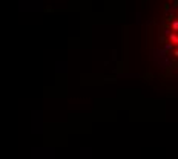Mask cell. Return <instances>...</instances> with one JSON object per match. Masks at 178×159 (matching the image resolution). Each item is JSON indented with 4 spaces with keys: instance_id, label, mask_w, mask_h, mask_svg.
<instances>
[{
    "instance_id": "1",
    "label": "cell",
    "mask_w": 178,
    "mask_h": 159,
    "mask_svg": "<svg viewBox=\"0 0 178 159\" xmlns=\"http://www.w3.org/2000/svg\"><path fill=\"white\" fill-rule=\"evenodd\" d=\"M171 41H174V43H178V37L175 34H171Z\"/></svg>"
},
{
    "instance_id": "2",
    "label": "cell",
    "mask_w": 178,
    "mask_h": 159,
    "mask_svg": "<svg viewBox=\"0 0 178 159\" xmlns=\"http://www.w3.org/2000/svg\"><path fill=\"white\" fill-rule=\"evenodd\" d=\"M172 28H174L175 31H178V22H174V23H172Z\"/></svg>"
}]
</instances>
